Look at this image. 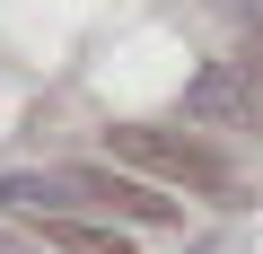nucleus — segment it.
<instances>
[{
	"label": "nucleus",
	"mask_w": 263,
	"mask_h": 254,
	"mask_svg": "<svg viewBox=\"0 0 263 254\" xmlns=\"http://www.w3.org/2000/svg\"><path fill=\"white\" fill-rule=\"evenodd\" d=\"M35 245H44V254H132V237H123V228H105V219H79V210L44 219V228H35Z\"/></svg>",
	"instance_id": "4"
},
{
	"label": "nucleus",
	"mask_w": 263,
	"mask_h": 254,
	"mask_svg": "<svg viewBox=\"0 0 263 254\" xmlns=\"http://www.w3.org/2000/svg\"><path fill=\"white\" fill-rule=\"evenodd\" d=\"M184 123H263V79L254 62H211L184 88Z\"/></svg>",
	"instance_id": "3"
},
{
	"label": "nucleus",
	"mask_w": 263,
	"mask_h": 254,
	"mask_svg": "<svg viewBox=\"0 0 263 254\" xmlns=\"http://www.w3.org/2000/svg\"><path fill=\"white\" fill-rule=\"evenodd\" d=\"M114 158L123 167H141V175H158V184H184V193H219L228 184V158L211 149V141H193V132H158V123H114Z\"/></svg>",
	"instance_id": "1"
},
{
	"label": "nucleus",
	"mask_w": 263,
	"mask_h": 254,
	"mask_svg": "<svg viewBox=\"0 0 263 254\" xmlns=\"http://www.w3.org/2000/svg\"><path fill=\"white\" fill-rule=\"evenodd\" d=\"M0 210L27 219V228H44V219L70 210V193H62V175H0Z\"/></svg>",
	"instance_id": "5"
},
{
	"label": "nucleus",
	"mask_w": 263,
	"mask_h": 254,
	"mask_svg": "<svg viewBox=\"0 0 263 254\" xmlns=\"http://www.w3.org/2000/svg\"><path fill=\"white\" fill-rule=\"evenodd\" d=\"M246 18H254V27H263V0H246Z\"/></svg>",
	"instance_id": "7"
},
{
	"label": "nucleus",
	"mask_w": 263,
	"mask_h": 254,
	"mask_svg": "<svg viewBox=\"0 0 263 254\" xmlns=\"http://www.w3.org/2000/svg\"><path fill=\"white\" fill-rule=\"evenodd\" d=\"M53 175H62L70 210H123V219H141V228H167L176 219V202L158 184H141V175H114V167H53Z\"/></svg>",
	"instance_id": "2"
},
{
	"label": "nucleus",
	"mask_w": 263,
	"mask_h": 254,
	"mask_svg": "<svg viewBox=\"0 0 263 254\" xmlns=\"http://www.w3.org/2000/svg\"><path fill=\"white\" fill-rule=\"evenodd\" d=\"M0 254H27V245H18V237H0Z\"/></svg>",
	"instance_id": "6"
}]
</instances>
